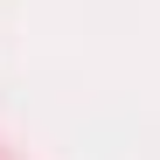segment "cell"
I'll use <instances>...</instances> for the list:
<instances>
[]
</instances>
